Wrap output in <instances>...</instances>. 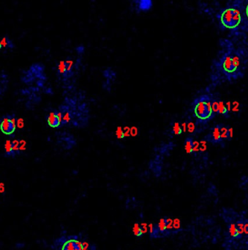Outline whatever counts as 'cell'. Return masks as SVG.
<instances>
[{
    "instance_id": "1",
    "label": "cell",
    "mask_w": 248,
    "mask_h": 250,
    "mask_svg": "<svg viewBox=\"0 0 248 250\" xmlns=\"http://www.w3.org/2000/svg\"><path fill=\"white\" fill-rule=\"evenodd\" d=\"M193 108L195 115L201 121H207L214 115L211 109V99L207 95L197 98L193 101Z\"/></svg>"
},
{
    "instance_id": "3",
    "label": "cell",
    "mask_w": 248,
    "mask_h": 250,
    "mask_svg": "<svg viewBox=\"0 0 248 250\" xmlns=\"http://www.w3.org/2000/svg\"><path fill=\"white\" fill-rule=\"evenodd\" d=\"M219 20L221 24L229 30L236 29L242 21V13L236 7L226 8L220 13Z\"/></svg>"
},
{
    "instance_id": "25",
    "label": "cell",
    "mask_w": 248,
    "mask_h": 250,
    "mask_svg": "<svg viewBox=\"0 0 248 250\" xmlns=\"http://www.w3.org/2000/svg\"><path fill=\"white\" fill-rule=\"evenodd\" d=\"M2 51V45H1V43H0V52Z\"/></svg>"
},
{
    "instance_id": "12",
    "label": "cell",
    "mask_w": 248,
    "mask_h": 250,
    "mask_svg": "<svg viewBox=\"0 0 248 250\" xmlns=\"http://www.w3.org/2000/svg\"><path fill=\"white\" fill-rule=\"evenodd\" d=\"M229 109L226 106V103L222 101H219V108H218V114H222L225 118L229 117Z\"/></svg>"
},
{
    "instance_id": "19",
    "label": "cell",
    "mask_w": 248,
    "mask_h": 250,
    "mask_svg": "<svg viewBox=\"0 0 248 250\" xmlns=\"http://www.w3.org/2000/svg\"><path fill=\"white\" fill-rule=\"evenodd\" d=\"M133 233L135 235H136L138 237L141 236L143 235V230H142V229L140 227V226L138 224H135L133 227Z\"/></svg>"
},
{
    "instance_id": "20",
    "label": "cell",
    "mask_w": 248,
    "mask_h": 250,
    "mask_svg": "<svg viewBox=\"0 0 248 250\" xmlns=\"http://www.w3.org/2000/svg\"><path fill=\"white\" fill-rule=\"evenodd\" d=\"M231 109L233 112H239V103L237 101L233 102V104L231 106Z\"/></svg>"
},
{
    "instance_id": "2",
    "label": "cell",
    "mask_w": 248,
    "mask_h": 250,
    "mask_svg": "<svg viewBox=\"0 0 248 250\" xmlns=\"http://www.w3.org/2000/svg\"><path fill=\"white\" fill-rule=\"evenodd\" d=\"M242 64V56L238 52H229L221 59L222 70L229 76H236L239 72Z\"/></svg>"
},
{
    "instance_id": "23",
    "label": "cell",
    "mask_w": 248,
    "mask_h": 250,
    "mask_svg": "<svg viewBox=\"0 0 248 250\" xmlns=\"http://www.w3.org/2000/svg\"><path fill=\"white\" fill-rule=\"evenodd\" d=\"M194 129H195V127H194V125H193V123L189 124V125H188V129L190 131H193V130H194Z\"/></svg>"
},
{
    "instance_id": "17",
    "label": "cell",
    "mask_w": 248,
    "mask_h": 250,
    "mask_svg": "<svg viewBox=\"0 0 248 250\" xmlns=\"http://www.w3.org/2000/svg\"><path fill=\"white\" fill-rule=\"evenodd\" d=\"M116 138L119 139H122L125 138V131H124V130L122 129V128L121 126H119L117 127V129H116Z\"/></svg>"
},
{
    "instance_id": "9",
    "label": "cell",
    "mask_w": 248,
    "mask_h": 250,
    "mask_svg": "<svg viewBox=\"0 0 248 250\" xmlns=\"http://www.w3.org/2000/svg\"><path fill=\"white\" fill-rule=\"evenodd\" d=\"M0 43L2 45V51L7 52L8 50H11L14 48V44L8 36L5 35L0 38Z\"/></svg>"
},
{
    "instance_id": "4",
    "label": "cell",
    "mask_w": 248,
    "mask_h": 250,
    "mask_svg": "<svg viewBox=\"0 0 248 250\" xmlns=\"http://www.w3.org/2000/svg\"><path fill=\"white\" fill-rule=\"evenodd\" d=\"M17 119L16 115L8 114L0 119V130L3 134L6 135H11L15 132L17 125Z\"/></svg>"
},
{
    "instance_id": "14",
    "label": "cell",
    "mask_w": 248,
    "mask_h": 250,
    "mask_svg": "<svg viewBox=\"0 0 248 250\" xmlns=\"http://www.w3.org/2000/svg\"><path fill=\"white\" fill-rule=\"evenodd\" d=\"M103 76L105 78H107L108 81H109V80L112 81L114 78H116V73L114 71H112L111 68H108L104 71Z\"/></svg>"
},
{
    "instance_id": "6",
    "label": "cell",
    "mask_w": 248,
    "mask_h": 250,
    "mask_svg": "<svg viewBox=\"0 0 248 250\" xmlns=\"http://www.w3.org/2000/svg\"><path fill=\"white\" fill-rule=\"evenodd\" d=\"M46 120L50 127L55 129L61 126V119L58 110H54L49 112L46 116Z\"/></svg>"
},
{
    "instance_id": "18",
    "label": "cell",
    "mask_w": 248,
    "mask_h": 250,
    "mask_svg": "<svg viewBox=\"0 0 248 250\" xmlns=\"http://www.w3.org/2000/svg\"><path fill=\"white\" fill-rule=\"evenodd\" d=\"M218 108H219V101L213 99L211 100V109H212L214 114H218Z\"/></svg>"
},
{
    "instance_id": "10",
    "label": "cell",
    "mask_w": 248,
    "mask_h": 250,
    "mask_svg": "<svg viewBox=\"0 0 248 250\" xmlns=\"http://www.w3.org/2000/svg\"><path fill=\"white\" fill-rule=\"evenodd\" d=\"M57 74L59 76L64 78H67L68 77V74H67L66 64H65V60L60 61L57 65Z\"/></svg>"
},
{
    "instance_id": "21",
    "label": "cell",
    "mask_w": 248,
    "mask_h": 250,
    "mask_svg": "<svg viewBox=\"0 0 248 250\" xmlns=\"http://www.w3.org/2000/svg\"><path fill=\"white\" fill-rule=\"evenodd\" d=\"M76 50L78 51V52L79 53V54H81V53L83 52V51H84V48H83V46H78L77 49H76Z\"/></svg>"
},
{
    "instance_id": "7",
    "label": "cell",
    "mask_w": 248,
    "mask_h": 250,
    "mask_svg": "<svg viewBox=\"0 0 248 250\" xmlns=\"http://www.w3.org/2000/svg\"><path fill=\"white\" fill-rule=\"evenodd\" d=\"M62 250H84L83 246L76 239H69L64 243Z\"/></svg>"
},
{
    "instance_id": "11",
    "label": "cell",
    "mask_w": 248,
    "mask_h": 250,
    "mask_svg": "<svg viewBox=\"0 0 248 250\" xmlns=\"http://www.w3.org/2000/svg\"><path fill=\"white\" fill-rule=\"evenodd\" d=\"M195 145L192 137H187L185 142V149L187 153L190 154L195 150Z\"/></svg>"
},
{
    "instance_id": "15",
    "label": "cell",
    "mask_w": 248,
    "mask_h": 250,
    "mask_svg": "<svg viewBox=\"0 0 248 250\" xmlns=\"http://www.w3.org/2000/svg\"><path fill=\"white\" fill-rule=\"evenodd\" d=\"M12 153H13V157L20 154V139H15L12 141Z\"/></svg>"
},
{
    "instance_id": "13",
    "label": "cell",
    "mask_w": 248,
    "mask_h": 250,
    "mask_svg": "<svg viewBox=\"0 0 248 250\" xmlns=\"http://www.w3.org/2000/svg\"><path fill=\"white\" fill-rule=\"evenodd\" d=\"M5 155H6V156L13 157L12 141H10V140H7L5 144Z\"/></svg>"
},
{
    "instance_id": "16",
    "label": "cell",
    "mask_w": 248,
    "mask_h": 250,
    "mask_svg": "<svg viewBox=\"0 0 248 250\" xmlns=\"http://www.w3.org/2000/svg\"><path fill=\"white\" fill-rule=\"evenodd\" d=\"M182 127L179 123H175L173 125V133L176 135H179L182 133Z\"/></svg>"
},
{
    "instance_id": "5",
    "label": "cell",
    "mask_w": 248,
    "mask_h": 250,
    "mask_svg": "<svg viewBox=\"0 0 248 250\" xmlns=\"http://www.w3.org/2000/svg\"><path fill=\"white\" fill-rule=\"evenodd\" d=\"M222 124H218L211 129L210 132L206 136V139L208 142L212 144H221L223 143V140L222 139V131H221Z\"/></svg>"
},
{
    "instance_id": "24",
    "label": "cell",
    "mask_w": 248,
    "mask_h": 250,
    "mask_svg": "<svg viewBox=\"0 0 248 250\" xmlns=\"http://www.w3.org/2000/svg\"><path fill=\"white\" fill-rule=\"evenodd\" d=\"M246 16H247V17L248 19V4L247 5V7H246Z\"/></svg>"
},
{
    "instance_id": "22",
    "label": "cell",
    "mask_w": 248,
    "mask_h": 250,
    "mask_svg": "<svg viewBox=\"0 0 248 250\" xmlns=\"http://www.w3.org/2000/svg\"><path fill=\"white\" fill-rule=\"evenodd\" d=\"M233 138V129L229 127V139L230 140Z\"/></svg>"
},
{
    "instance_id": "8",
    "label": "cell",
    "mask_w": 248,
    "mask_h": 250,
    "mask_svg": "<svg viewBox=\"0 0 248 250\" xmlns=\"http://www.w3.org/2000/svg\"><path fill=\"white\" fill-rule=\"evenodd\" d=\"M136 3L135 8L138 12H147L152 8L153 2L150 0H141V1L134 2Z\"/></svg>"
}]
</instances>
